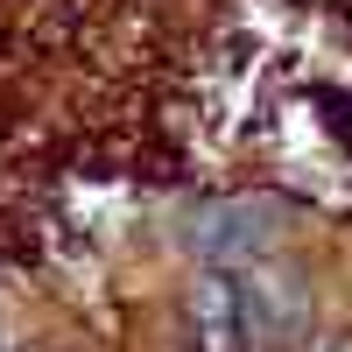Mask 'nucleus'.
I'll return each instance as SVG.
<instances>
[{"label":"nucleus","instance_id":"obj_1","mask_svg":"<svg viewBox=\"0 0 352 352\" xmlns=\"http://www.w3.org/2000/svg\"><path fill=\"white\" fill-rule=\"evenodd\" d=\"M190 324H197V345L204 352H232L247 338V296H240V282L232 275H197V289H190Z\"/></svg>","mask_w":352,"mask_h":352}]
</instances>
